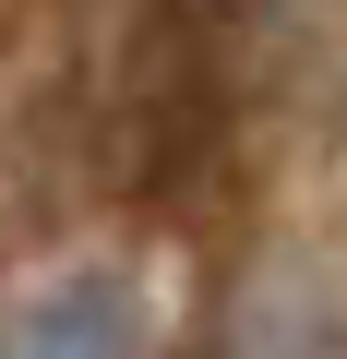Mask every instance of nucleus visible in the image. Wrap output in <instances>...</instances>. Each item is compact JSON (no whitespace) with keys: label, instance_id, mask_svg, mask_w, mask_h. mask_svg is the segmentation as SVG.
I'll return each instance as SVG.
<instances>
[{"label":"nucleus","instance_id":"1","mask_svg":"<svg viewBox=\"0 0 347 359\" xmlns=\"http://www.w3.org/2000/svg\"><path fill=\"white\" fill-rule=\"evenodd\" d=\"M275 96V0H120L108 156L144 204H204Z\"/></svg>","mask_w":347,"mask_h":359},{"label":"nucleus","instance_id":"2","mask_svg":"<svg viewBox=\"0 0 347 359\" xmlns=\"http://www.w3.org/2000/svg\"><path fill=\"white\" fill-rule=\"evenodd\" d=\"M0 359H168V335L132 264H60L0 299Z\"/></svg>","mask_w":347,"mask_h":359},{"label":"nucleus","instance_id":"3","mask_svg":"<svg viewBox=\"0 0 347 359\" xmlns=\"http://www.w3.org/2000/svg\"><path fill=\"white\" fill-rule=\"evenodd\" d=\"M228 359H347V287L335 276H275L240 299Z\"/></svg>","mask_w":347,"mask_h":359}]
</instances>
